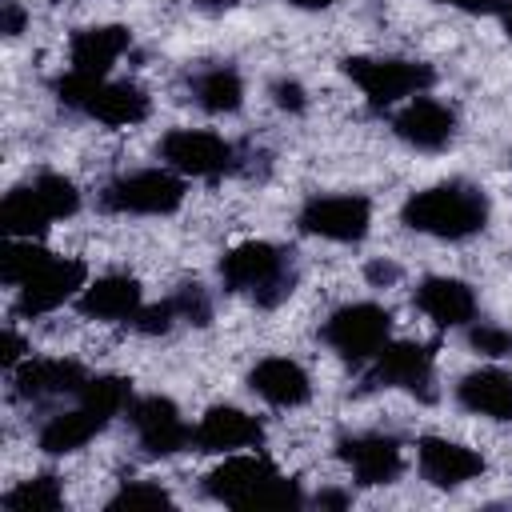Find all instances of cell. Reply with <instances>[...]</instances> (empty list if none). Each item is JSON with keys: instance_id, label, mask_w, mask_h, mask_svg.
<instances>
[{"instance_id": "f35d334b", "label": "cell", "mask_w": 512, "mask_h": 512, "mask_svg": "<svg viewBox=\"0 0 512 512\" xmlns=\"http://www.w3.org/2000/svg\"><path fill=\"white\" fill-rule=\"evenodd\" d=\"M292 8H304V12H324V8H332L336 0H288Z\"/></svg>"}, {"instance_id": "ac0fdd59", "label": "cell", "mask_w": 512, "mask_h": 512, "mask_svg": "<svg viewBox=\"0 0 512 512\" xmlns=\"http://www.w3.org/2000/svg\"><path fill=\"white\" fill-rule=\"evenodd\" d=\"M416 308L436 328H468L476 320V292L456 276H428L412 292Z\"/></svg>"}, {"instance_id": "ffe728a7", "label": "cell", "mask_w": 512, "mask_h": 512, "mask_svg": "<svg viewBox=\"0 0 512 512\" xmlns=\"http://www.w3.org/2000/svg\"><path fill=\"white\" fill-rule=\"evenodd\" d=\"M248 388L272 404V408H300L308 396H312V380L308 372L288 360V356H264L252 372H248Z\"/></svg>"}, {"instance_id": "9c48e42d", "label": "cell", "mask_w": 512, "mask_h": 512, "mask_svg": "<svg viewBox=\"0 0 512 512\" xmlns=\"http://www.w3.org/2000/svg\"><path fill=\"white\" fill-rule=\"evenodd\" d=\"M300 232L308 236H320V240H332V244H356L368 236V224H372V204L364 196H352V192H336V196H312L300 216H296Z\"/></svg>"}, {"instance_id": "8d00e7d4", "label": "cell", "mask_w": 512, "mask_h": 512, "mask_svg": "<svg viewBox=\"0 0 512 512\" xmlns=\"http://www.w3.org/2000/svg\"><path fill=\"white\" fill-rule=\"evenodd\" d=\"M440 4L468 12V16H500V8H504V0H440Z\"/></svg>"}, {"instance_id": "f1b7e54d", "label": "cell", "mask_w": 512, "mask_h": 512, "mask_svg": "<svg viewBox=\"0 0 512 512\" xmlns=\"http://www.w3.org/2000/svg\"><path fill=\"white\" fill-rule=\"evenodd\" d=\"M76 396L88 400L92 408H100L104 416H120L132 404V384L124 376H88Z\"/></svg>"}, {"instance_id": "ba28073f", "label": "cell", "mask_w": 512, "mask_h": 512, "mask_svg": "<svg viewBox=\"0 0 512 512\" xmlns=\"http://www.w3.org/2000/svg\"><path fill=\"white\" fill-rule=\"evenodd\" d=\"M160 160L180 172L184 180L196 176V180H212L220 172L232 168L236 152L224 136L208 132V128H172L164 140H160Z\"/></svg>"}, {"instance_id": "cb8c5ba5", "label": "cell", "mask_w": 512, "mask_h": 512, "mask_svg": "<svg viewBox=\"0 0 512 512\" xmlns=\"http://www.w3.org/2000/svg\"><path fill=\"white\" fill-rule=\"evenodd\" d=\"M52 216L44 212V204L36 200L32 184H20L12 188L4 200H0V228L4 236H20V240H40L48 232Z\"/></svg>"}, {"instance_id": "f546056e", "label": "cell", "mask_w": 512, "mask_h": 512, "mask_svg": "<svg viewBox=\"0 0 512 512\" xmlns=\"http://www.w3.org/2000/svg\"><path fill=\"white\" fill-rule=\"evenodd\" d=\"M108 508H128V512H136V508H172V496L160 488V484H148V480H132V484H124L112 500H108Z\"/></svg>"}, {"instance_id": "4dcf8cb0", "label": "cell", "mask_w": 512, "mask_h": 512, "mask_svg": "<svg viewBox=\"0 0 512 512\" xmlns=\"http://www.w3.org/2000/svg\"><path fill=\"white\" fill-rule=\"evenodd\" d=\"M172 304H176V316H180L184 324L204 328V324L212 320V300H208V292H204L200 284H180L176 296H172Z\"/></svg>"}, {"instance_id": "d6a6232c", "label": "cell", "mask_w": 512, "mask_h": 512, "mask_svg": "<svg viewBox=\"0 0 512 512\" xmlns=\"http://www.w3.org/2000/svg\"><path fill=\"white\" fill-rule=\"evenodd\" d=\"M132 324H136L144 336H164V332H172V328L180 324L172 296H168V300H160V304H148V308H140V316H136Z\"/></svg>"}, {"instance_id": "603a6c76", "label": "cell", "mask_w": 512, "mask_h": 512, "mask_svg": "<svg viewBox=\"0 0 512 512\" xmlns=\"http://www.w3.org/2000/svg\"><path fill=\"white\" fill-rule=\"evenodd\" d=\"M84 116L100 120V124H112V128H132L148 116V92L132 80H100L92 100L84 104Z\"/></svg>"}, {"instance_id": "7c38bea8", "label": "cell", "mask_w": 512, "mask_h": 512, "mask_svg": "<svg viewBox=\"0 0 512 512\" xmlns=\"http://www.w3.org/2000/svg\"><path fill=\"white\" fill-rule=\"evenodd\" d=\"M260 444H264V424L236 404H212L192 428V448L212 456H232Z\"/></svg>"}, {"instance_id": "4fadbf2b", "label": "cell", "mask_w": 512, "mask_h": 512, "mask_svg": "<svg viewBox=\"0 0 512 512\" xmlns=\"http://www.w3.org/2000/svg\"><path fill=\"white\" fill-rule=\"evenodd\" d=\"M340 460L348 464V472L368 484V488H380V484H392L400 472H404V448L396 436H384V432H360V436H344L340 440Z\"/></svg>"}, {"instance_id": "d6986e66", "label": "cell", "mask_w": 512, "mask_h": 512, "mask_svg": "<svg viewBox=\"0 0 512 512\" xmlns=\"http://www.w3.org/2000/svg\"><path fill=\"white\" fill-rule=\"evenodd\" d=\"M108 420H112V416H104L100 408H92L88 400L76 396L72 408L56 412V416H48V420L40 424L36 444H40V452H48V456H68V452H80L96 432H104Z\"/></svg>"}, {"instance_id": "836d02e7", "label": "cell", "mask_w": 512, "mask_h": 512, "mask_svg": "<svg viewBox=\"0 0 512 512\" xmlns=\"http://www.w3.org/2000/svg\"><path fill=\"white\" fill-rule=\"evenodd\" d=\"M272 100H276V108H284V112H304V108H308V96H304V88H300L296 80H276V84H272Z\"/></svg>"}, {"instance_id": "6da1fadb", "label": "cell", "mask_w": 512, "mask_h": 512, "mask_svg": "<svg viewBox=\"0 0 512 512\" xmlns=\"http://www.w3.org/2000/svg\"><path fill=\"white\" fill-rule=\"evenodd\" d=\"M204 492L228 508H300L304 492L260 452H232L204 476Z\"/></svg>"}, {"instance_id": "e0dca14e", "label": "cell", "mask_w": 512, "mask_h": 512, "mask_svg": "<svg viewBox=\"0 0 512 512\" xmlns=\"http://www.w3.org/2000/svg\"><path fill=\"white\" fill-rule=\"evenodd\" d=\"M84 380H88V372L64 356H28L20 368H12V392L20 400L76 396L84 388Z\"/></svg>"}, {"instance_id": "3957f363", "label": "cell", "mask_w": 512, "mask_h": 512, "mask_svg": "<svg viewBox=\"0 0 512 512\" xmlns=\"http://www.w3.org/2000/svg\"><path fill=\"white\" fill-rule=\"evenodd\" d=\"M220 280L228 292H244L260 308H276L280 300H288V292L296 284V268L284 248H276L268 240H244L224 252Z\"/></svg>"}, {"instance_id": "60d3db41", "label": "cell", "mask_w": 512, "mask_h": 512, "mask_svg": "<svg viewBox=\"0 0 512 512\" xmlns=\"http://www.w3.org/2000/svg\"><path fill=\"white\" fill-rule=\"evenodd\" d=\"M500 24H504V32H508V40H512V0H504V8H500Z\"/></svg>"}, {"instance_id": "74e56055", "label": "cell", "mask_w": 512, "mask_h": 512, "mask_svg": "<svg viewBox=\"0 0 512 512\" xmlns=\"http://www.w3.org/2000/svg\"><path fill=\"white\" fill-rule=\"evenodd\" d=\"M364 272H368V280H372V284H396V280H400V268H396V264H388V260H372Z\"/></svg>"}, {"instance_id": "52a82bcc", "label": "cell", "mask_w": 512, "mask_h": 512, "mask_svg": "<svg viewBox=\"0 0 512 512\" xmlns=\"http://www.w3.org/2000/svg\"><path fill=\"white\" fill-rule=\"evenodd\" d=\"M88 284V268L84 260L72 256H48L20 288H16V312L20 316H44L64 308L68 300H76Z\"/></svg>"}, {"instance_id": "83f0119b", "label": "cell", "mask_w": 512, "mask_h": 512, "mask_svg": "<svg viewBox=\"0 0 512 512\" xmlns=\"http://www.w3.org/2000/svg\"><path fill=\"white\" fill-rule=\"evenodd\" d=\"M32 192H36V200L44 204V212H48L52 220H64V216H76V212H80V192H76V184H72L68 176H60V172H40V176L32 180Z\"/></svg>"}, {"instance_id": "9a60e30c", "label": "cell", "mask_w": 512, "mask_h": 512, "mask_svg": "<svg viewBox=\"0 0 512 512\" xmlns=\"http://www.w3.org/2000/svg\"><path fill=\"white\" fill-rule=\"evenodd\" d=\"M416 468L436 488H460L484 472V456L448 436H424L416 444Z\"/></svg>"}, {"instance_id": "7402d4cb", "label": "cell", "mask_w": 512, "mask_h": 512, "mask_svg": "<svg viewBox=\"0 0 512 512\" xmlns=\"http://www.w3.org/2000/svg\"><path fill=\"white\" fill-rule=\"evenodd\" d=\"M456 404L484 420H512V376L504 368H476L460 376Z\"/></svg>"}, {"instance_id": "5b68a950", "label": "cell", "mask_w": 512, "mask_h": 512, "mask_svg": "<svg viewBox=\"0 0 512 512\" xmlns=\"http://www.w3.org/2000/svg\"><path fill=\"white\" fill-rule=\"evenodd\" d=\"M184 204V176L164 168H136L104 184L100 208L120 216H168Z\"/></svg>"}, {"instance_id": "44dd1931", "label": "cell", "mask_w": 512, "mask_h": 512, "mask_svg": "<svg viewBox=\"0 0 512 512\" xmlns=\"http://www.w3.org/2000/svg\"><path fill=\"white\" fill-rule=\"evenodd\" d=\"M132 48V32L124 24H96V28H80L68 40V64L76 72L88 76H108L112 64Z\"/></svg>"}, {"instance_id": "30bf717a", "label": "cell", "mask_w": 512, "mask_h": 512, "mask_svg": "<svg viewBox=\"0 0 512 512\" xmlns=\"http://www.w3.org/2000/svg\"><path fill=\"white\" fill-rule=\"evenodd\" d=\"M128 424L148 456H176L192 448V424L180 416V408L168 396H132Z\"/></svg>"}, {"instance_id": "1f68e13d", "label": "cell", "mask_w": 512, "mask_h": 512, "mask_svg": "<svg viewBox=\"0 0 512 512\" xmlns=\"http://www.w3.org/2000/svg\"><path fill=\"white\" fill-rule=\"evenodd\" d=\"M468 344H472L480 356H488V360L512 356V332L500 328V324H472V328H468Z\"/></svg>"}, {"instance_id": "277c9868", "label": "cell", "mask_w": 512, "mask_h": 512, "mask_svg": "<svg viewBox=\"0 0 512 512\" xmlns=\"http://www.w3.org/2000/svg\"><path fill=\"white\" fill-rule=\"evenodd\" d=\"M344 76L368 96L372 108H396L412 96H424L436 84V72L400 56H348Z\"/></svg>"}, {"instance_id": "d590c367", "label": "cell", "mask_w": 512, "mask_h": 512, "mask_svg": "<svg viewBox=\"0 0 512 512\" xmlns=\"http://www.w3.org/2000/svg\"><path fill=\"white\" fill-rule=\"evenodd\" d=\"M24 24H28L24 4H20V0H4V4H0V32H4V36H20Z\"/></svg>"}, {"instance_id": "5bb4252c", "label": "cell", "mask_w": 512, "mask_h": 512, "mask_svg": "<svg viewBox=\"0 0 512 512\" xmlns=\"http://www.w3.org/2000/svg\"><path fill=\"white\" fill-rule=\"evenodd\" d=\"M392 132L420 148V152H440L452 136H456V112L444 104V100H432V96H412L396 108L392 116Z\"/></svg>"}, {"instance_id": "7a4b0ae2", "label": "cell", "mask_w": 512, "mask_h": 512, "mask_svg": "<svg viewBox=\"0 0 512 512\" xmlns=\"http://www.w3.org/2000/svg\"><path fill=\"white\" fill-rule=\"evenodd\" d=\"M400 220L412 232H424L436 240H468V236L484 232L488 200L480 188H472L464 180H448V184H432L424 192H412L400 208Z\"/></svg>"}, {"instance_id": "d4e9b609", "label": "cell", "mask_w": 512, "mask_h": 512, "mask_svg": "<svg viewBox=\"0 0 512 512\" xmlns=\"http://www.w3.org/2000/svg\"><path fill=\"white\" fill-rule=\"evenodd\" d=\"M192 100L212 116H228V112H236L244 104V80H240L236 68H224V64L204 68L192 80Z\"/></svg>"}, {"instance_id": "2e32d148", "label": "cell", "mask_w": 512, "mask_h": 512, "mask_svg": "<svg viewBox=\"0 0 512 512\" xmlns=\"http://www.w3.org/2000/svg\"><path fill=\"white\" fill-rule=\"evenodd\" d=\"M80 316L88 320H104V324H132L144 308V292L132 276L124 272H108L84 284V292L76 296Z\"/></svg>"}, {"instance_id": "484cf974", "label": "cell", "mask_w": 512, "mask_h": 512, "mask_svg": "<svg viewBox=\"0 0 512 512\" xmlns=\"http://www.w3.org/2000/svg\"><path fill=\"white\" fill-rule=\"evenodd\" d=\"M60 504H64V488H60V476H52V472L28 476L4 492L8 512H56Z\"/></svg>"}, {"instance_id": "8992f818", "label": "cell", "mask_w": 512, "mask_h": 512, "mask_svg": "<svg viewBox=\"0 0 512 512\" xmlns=\"http://www.w3.org/2000/svg\"><path fill=\"white\" fill-rule=\"evenodd\" d=\"M324 344L348 360V364H372L380 356V348L392 340V316L388 308L372 304V300H356V304H344L336 308L324 328H320Z\"/></svg>"}, {"instance_id": "ab89813d", "label": "cell", "mask_w": 512, "mask_h": 512, "mask_svg": "<svg viewBox=\"0 0 512 512\" xmlns=\"http://www.w3.org/2000/svg\"><path fill=\"white\" fill-rule=\"evenodd\" d=\"M236 0H196V8H204V12H224V8H232Z\"/></svg>"}, {"instance_id": "e575fe53", "label": "cell", "mask_w": 512, "mask_h": 512, "mask_svg": "<svg viewBox=\"0 0 512 512\" xmlns=\"http://www.w3.org/2000/svg\"><path fill=\"white\" fill-rule=\"evenodd\" d=\"M28 360V344L12 332V328H4V336H0V364L12 372V368H20Z\"/></svg>"}, {"instance_id": "8fae6325", "label": "cell", "mask_w": 512, "mask_h": 512, "mask_svg": "<svg viewBox=\"0 0 512 512\" xmlns=\"http://www.w3.org/2000/svg\"><path fill=\"white\" fill-rule=\"evenodd\" d=\"M368 384L404 388V392H416V396L432 400L436 352L428 344H416V340H388L380 348V356L372 360V368H368Z\"/></svg>"}, {"instance_id": "4316f807", "label": "cell", "mask_w": 512, "mask_h": 512, "mask_svg": "<svg viewBox=\"0 0 512 512\" xmlns=\"http://www.w3.org/2000/svg\"><path fill=\"white\" fill-rule=\"evenodd\" d=\"M52 252L48 248H40L36 240H20V236H8L4 240V256H0V280L4 284H12V288H20L44 260H48Z\"/></svg>"}]
</instances>
